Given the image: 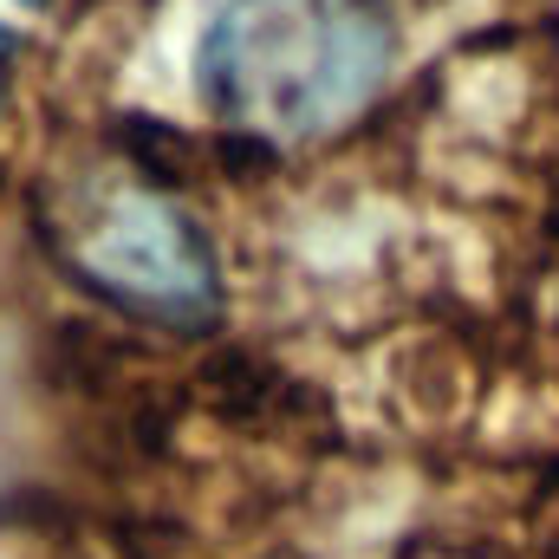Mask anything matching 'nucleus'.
Returning <instances> with one entry per match:
<instances>
[{
	"label": "nucleus",
	"mask_w": 559,
	"mask_h": 559,
	"mask_svg": "<svg viewBox=\"0 0 559 559\" xmlns=\"http://www.w3.org/2000/svg\"><path fill=\"white\" fill-rule=\"evenodd\" d=\"M391 0H228L195 52V92L222 131L325 138L391 79Z\"/></svg>",
	"instance_id": "1"
},
{
	"label": "nucleus",
	"mask_w": 559,
	"mask_h": 559,
	"mask_svg": "<svg viewBox=\"0 0 559 559\" xmlns=\"http://www.w3.org/2000/svg\"><path fill=\"white\" fill-rule=\"evenodd\" d=\"M13 66H20V33L0 20V98H7V85H13Z\"/></svg>",
	"instance_id": "3"
},
{
	"label": "nucleus",
	"mask_w": 559,
	"mask_h": 559,
	"mask_svg": "<svg viewBox=\"0 0 559 559\" xmlns=\"http://www.w3.org/2000/svg\"><path fill=\"white\" fill-rule=\"evenodd\" d=\"M66 261L92 293H105L111 306H124L138 319L202 325L222 306V274H215L202 228L163 195L124 189V195L79 209V222L66 235Z\"/></svg>",
	"instance_id": "2"
}]
</instances>
